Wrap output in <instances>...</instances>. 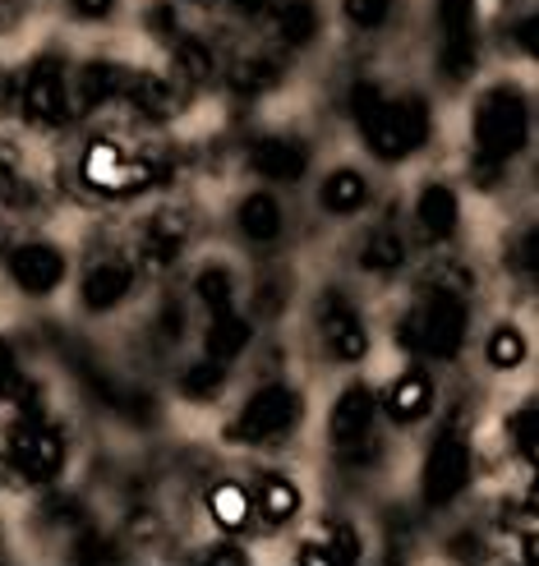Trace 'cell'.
<instances>
[{
  "instance_id": "obj_39",
  "label": "cell",
  "mask_w": 539,
  "mask_h": 566,
  "mask_svg": "<svg viewBox=\"0 0 539 566\" xmlns=\"http://www.w3.org/2000/svg\"><path fill=\"white\" fill-rule=\"evenodd\" d=\"M70 10L79 19H89V23H102V19L116 14V0H70Z\"/></svg>"
},
{
  "instance_id": "obj_14",
  "label": "cell",
  "mask_w": 539,
  "mask_h": 566,
  "mask_svg": "<svg viewBox=\"0 0 539 566\" xmlns=\"http://www.w3.org/2000/svg\"><path fill=\"white\" fill-rule=\"evenodd\" d=\"M194 249V217L185 208H157L138 221L134 231V263L144 268V276H172Z\"/></svg>"
},
{
  "instance_id": "obj_11",
  "label": "cell",
  "mask_w": 539,
  "mask_h": 566,
  "mask_svg": "<svg viewBox=\"0 0 539 566\" xmlns=\"http://www.w3.org/2000/svg\"><path fill=\"white\" fill-rule=\"evenodd\" d=\"M319 433H323V447L332 457H342V451L369 442L374 433H383V410H379V382L364 378L360 369H351L336 391L328 396V406L319 415Z\"/></svg>"
},
{
  "instance_id": "obj_31",
  "label": "cell",
  "mask_w": 539,
  "mask_h": 566,
  "mask_svg": "<svg viewBox=\"0 0 539 566\" xmlns=\"http://www.w3.org/2000/svg\"><path fill=\"white\" fill-rule=\"evenodd\" d=\"M217 74V55L204 38H176L172 42V78L180 88H198V83H208Z\"/></svg>"
},
{
  "instance_id": "obj_7",
  "label": "cell",
  "mask_w": 539,
  "mask_h": 566,
  "mask_svg": "<svg viewBox=\"0 0 539 566\" xmlns=\"http://www.w3.org/2000/svg\"><path fill=\"white\" fill-rule=\"evenodd\" d=\"M144 291V268L134 263V253L121 244L93 249L83 263L70 272V295H74V314L89 323H111Z\"/></svg>"
},
{
  "instance_id": "obj_20",
  "label": "cell",
  "mask_w": 539,
  "mask_h": 566,
  "mask_svg": "<svg viewBox=\"0 0 539 566\" xmlns=\"http://www.w3.org/2000/svg\"><path fill=\"white\" fill-rule=\"evenodd\" d=\"M231 226H236L240 244H249L253 253H268V249H277L281 240H287L291 217H287V203H281V193L272 185H253L236 198Z\"/></svg>"
},
{
  "instance_id": "obj_10",
  "label": "cell",
  "mask_w": 539,
  "mask_h": 566,
  "mask_svg": "<svg viewBox=\"0 0 539 566\" xmlns=\"http://www.w3.org/2000/svg\"><path fill=\"white\" fill-rule=\"evenodd\" d=\"M162 176H166V166L157 157L121 144V138H93L79 153V185L102 198H134L153 189Z\"/></svg>"
},
{
  "instance_id": "obj_15",
  "label": "cell",
  "mask_w": 539,
  "mask_h": 566,
  "mask_svg": "<svg viewBox=\"0 0 539 566\" xmlns=\"http://www.w3.org/2000/svg\"><path fill=\"white\" fill-rule=\"evenodd\" d=\"M245 484H249L253 525H259V534H287L304 521L309 489H304V479L291 474L287 465H259Z\"/></svg>"
},
{
  "instance_id": "obj_1",
  "label": "cell",
  "mask_w": 539,
  "mask_h": 566,
  "mask_svg": "<svg viewBox=\"0 0 539 566\" xmlns=\"http://www.w3.org/2000/svg\"><path fill=\"white\" fill-rule=\"evenodd\" d=\"M387 342L396 355L424 359L434 369H452L470 355L475 342V295L462 276H434L396 308L387 323Z\"/></svg>"
},
{
  "instance_id": "obj_40",
  "label": "cell",
  "mask_w": 539,
  "mask_h": 566,
  "mask_svg": "<svg viewBox=\"0 0 539 566\" xmlns=\"http://www.w3.org/2000/svg\"><path fill=\"white\" fill-rule=\"evenodd\" d=\"M236 14H245V19H259V14H268L272 10V0H226Z\"/></svg>"
},
{
  "instance_id": "obj_9",
  "label": "cell",
  "mask_w": 539,
  "mask_h": 566,
  "mask_svg": "<svg viewBox=\"0 0 539 566\" xmlns=\"http://www.w3.org/2000/svg\"><path fill=\"white\" fill-rule=\"evenodd\" d=\"M0 272L6 286L28 300V304H51L70 291V272H74V253L51 240V235H23L0 253Z\"/></svg>"
},
{
  "instance_id": "obj_8",
  "label": "cell",
  "mask_w": 539,
  "mask_h": 566,
  "mask_svg": "<svg viewBox=\"0 0 539 566\" xmlns=\"http://www.w3.org/2000/svg\"><path fill=\"white\" fill-rule=\"evenodd\" d=\"M309 336L319 346V359L332 369H364L374 359V323H369L364 304L346 286H323L309 304Z\"/></svg>"
},
{
  "instance_id": "obj_17",
  "label": "cell",
  "mask_w": 539,
  "mask_h": 566,
  "mask_svg": "<svg viewBox=\"0 0 539 566\" xmlns=\"http://www.w3.org/2000/svg\"><path fill=\"white\" fill-rule=\"evenodd\" d=\"M259 342H263V323L253 318L245 304H231V308H217V314H198L189 346L240 369V364L259 350Z\"/></svg>"
},
{
  "instance_id": "obj_34",
  "label": "cell",
  "mask_w": 539,
  "mask_h": 566,
  "mask_svg": "<svg viewBox=\"0 0 539 566\" xmlns=\"http://www.w3.org/2000/svg\"><path fill=\"white\" fill-rule=\"evenodd\" d=\"M438 14V42H457V38H475V0H434Z\"/></svg>"
},
{
  "instance_id": "obj_37",
  "label": "cell",
  "mask_w": 539,
  "mask_h": 566,
  "mask_svg": "<svg viewBox=\"0 0 539 566\" xmlns=\"http://www.w3.org/2000/svg\"><path fill=\"white\" fill-rule=\"evenodd\" d=\"M342 14L360 33H374V28H383L392 19V0H342Z\"/></svg>"
},
{
  "instance_id": "obj_32",
  "label": "cell",
  "mask_w": 539,
  "mask_h": 566,
  "mask_svg": "<svg viewBox=\"0 0 539 566\" xmlns=\"http://www.w3.org/2000/svg\"><path fill=\"white\" fill-rule=\"evenodd\" d=\"M319 28H323V19H319L314 0H281V6H277V38L287 42L291 51L314 42Z\"/></svg>"
},
{
  "instance_id": "obj_4",
  "label": "cell",
  "mask_w": 539,
  "mask_h": 566,
  "mask_svg": "<svg viewBox=\"0 0 539 566\" xmlns=\"http://www.w3.org/2000/svg\"><path fill=\"white\" fill-rule=\"evenodd\" d=\"M351 120L364 138V148L383 166H402L415 153L429 148L434 138V111L419 93L392 97L383 83L360 78L351 88Z\"/></svg>"
},
{
  "instance_id": "obj_22",
  "label": "cell",
  "mask_w": 539,
  "mask_h": 566,
  "mask_svg": "<svg viewBox=\"0 0 539 566\" xmlns=\"http://www.w3.org/2000/svg\"><path fill=\"white\" fill-rule=\"evenodd\" d=\"M351 259L364 281H402V272L411 268V235L396 221H374L360 231Z\"/></svg>"
},
{
  "instance_id": "obj_35",
  "label": "cell",
  "mask_w": 539,
  "mask_h": 566,
  "mask_svg": "<svg viewBox=\"0 0 539 566\" xmlns=\"http://www.w3.org/2000/svg\"><path fill=\"white\" fill-rule=\"evenodd\" d=\"M23 382H28V359H23V350L10 342V336H0V410L14 401Z\"/></svg>"
},
{
  "instance_id": "obj_16",
  "label": "cell",
  "mask_w": 539,
  "mask_h": 566,
  "mask_svg": "<svg viewBox=\"0 0 539 566\" xmlns=\"http://www.w3.org/2000/svg\"><path fill=\"white\" fill-rule=\"evenodd\" d=\"M166 391H172L176 406L208 415V410H221L236 396V369L231 364H221V359H213V355H204V350H189V355L172 359Z\"/></svg>"
},
{
  "instance_id": "obj_38",
  "label": "cell",
  "mask_w": 539,
  "mask_h": 566,
  "mask_svg": "<svg viewBox=\"0 0 539 566\" xmlns=\"http://www.w3.org/2000/svg\"><path fill=\"white\" fill-rule=\"evenodd\" d=\"M148 23H153V38H162V42H176L180 38V23H176V10L172 6H153Z\"/></svg>"
},
{
  "instance_id": "obj_29",
  "label": "cell",
  "mask_w": 539,
  "mask_h": 566,
  "mask_svg": "<svg viewBox=\"0 0 539 566\" xmlns=\"http://www.w3.org/2000/svg\"><path fill=\"white\" fill-rule=\"evenodd\" d=\"M498 438H502V451L521 470H535V461H539V406H535V391L517 396V401L502 410Z\"/></svg>"
},
{
  "instance_id": "obj_23",
  "label": "cell",
  "mask_w": 539,
  "mask_h": 566,
  "mask_svg": "<svg viewBox=\"0 0 539 566\" xmlns=\"http://www.w3.org/2000/svg\"><path fill=\"white\" fill-rule=\"evenodd\" d=\"M198 506H204V521L213 534H231V539H249L259 534L253 525V502H249V484L240 474H217L198 493Z\"/></svg>"
},
{
  "instance_id": "obj_25",
  "label": "cell",
  "mask_w": 539,
  "mask_h": 566,
  "mask_svg": "<svg viewBox=\"0 0 539 566\" xmlns=\"http://www.w3.org/2000/svg\"><path fill=\"white\" fill-rule=\"evenodd\" d=\"M245 272L231 263V259H221V253H208V259H198L189 268V281H185V295L189 304L198 308V314H217V308H231L245 300Z\"/></svg>"
},
{
  "instance_id": "obj_24",
  "label": "cell",
  "mask_w": 539,
  "mask_h": 566,
  "mask_svg": "<svg viewBox=\"0 0 539 566\" xmlns=\"http://www.w3.org/2000/svg\"><path fill=\"white\" fill-rule=\"evenodd\" d=\"M194 323H198V308L189 304V295L180 286H166L153 304H148V314H144V342L166 355V359H176L189 342H194Z\"/></svg>"
},
{
  "instance_id": "obj_13",
  "label": "cell",
  "mask_w": 539,
  "mask_h": 566,
  "mask_svg": "<svg viewBox=\"0 0 539 566\" xmlns=\"http://www.w3.org/2000/svg\"><path fill=\"white\" fill-rule=\"evenodd\" d=\"M14 111L28 129H61L70 125V65L61 55H38L33 65L19 74Z\"/></svg>"
},
{
  "instance_id": "obj_21",
  "label": "cell",
  "mask_w": 539,
  "mask_h": 566,
  "mask_svg": "<svg viewBox=\"0 0 539 566\" xmlns=\"http://www.w3.org/2000/svg\"><path fill=\"white\" fill-rule=\"evenodd\" d=\"M470 350L479 355V364H485V374H494V378H517L526 364H530L535 336H530V327H526L517 314H502V318H494L489 327L475 332Z\"/></svg>"
},
{
  "instance_id": "obj_27",
  "label": "cell",
  "mask_w": 539,
  "mask_h": 566,
  "mask_svg": "<svg viewBox=\"0 0 539 566\" xmlns=\"http://www.w3.org/2000/svg\"><path fill=\"white\" fill-rule=\"evenodd\" d=\"M180 97H185V88L172 74H162V70H125L121 102L134 111V116L162 125V120H172L180 111Z\"/></svg>"
},
{
  "instance_id": "obj_2",
  "label": "cell",
  "mask_w": 539,
  "mask_h": 566,
  "mask_svg": "<svg viewBox=\"0 0 539 566\" xmlns=\"http://www.w3.org/2000/svg\"><path fill=\"white\" fill-rule=\"evenodd\" d=\"M309 419H314L309 387L291 374H272L231 401L221 419V442L236 451H281L309 429Z\"/></svg>"
},
{
  "instance_id": "obj_19",
  "label": "cell",
  "mask_w": 539,
  "mask_h": 566,
  "mask_svg": "<svg viewBox=\"0 0 539 566\" xmlns=\"http://www.w3.org/2000/svg\"><path fill=\"white\" fill-rule=\"evenodd\" d=\"M411 226L415 235L429 244V249H447L457 244L462 226H466V203H462V189L447 185V180H424L411 198Z\"/></svg>"
},
{
  "instance_id": "obj_18",
  "label": "cell",
  "mask_w": 539,
  "mask_h": 566,
  "mask_svg": "<svg viewBox=\"0 0 539 566\" xmlns=\"http://www.w3.org/2000/svg\"><path fill=\"white\" fill-rule=\"evenodd\" d=\"M245 166L253 180H263L272 189H296L314 171V148L300 134H259V138H249Z\"/></svg>"
},
{
  "instance_id": "obj_30",
  "label": "cell",
  "mask_w": 539,
  "mask_h": 566,
  "mask_svg": "<svg viewBox=\"0 0 539 566\" xmlns=\"http://www.w3.org/2000/svg\"><path fill=\"white\" fill-rule=\"evenodd\" d=\"M309 530H314L319 539H323L332 566H360V562L369 557V530H364V521L351 516V512H328L319 525H309Z\"/></svg>"
},
{
  "instance_id": "obj_5",
  "label": "cell",
  "mask_w": 539,
  "mask_h": 566,
  "mask_svg": "<svg viewBox=\"0 0 539 566\" xmlns=\"http://www.w3.org/2000/svg\"><path fill=\"white\" fill-rule=\"evenodd\" d=\"M530 93L521 83H489L470 106V171L479 185H498V176L530 148Z\"/></svg>"
},
{
  "instance_id": "obj_3",
  "label": "cell",
  "mask_w": 539,
  "mask_h": 566,
  "mask_svg": "<svg viewBox=\"0 0 539 566\" xmlns=\"http://www.w3.org/2000/svg\"><path fill=\"white\" fill-rule=\"evenodd\" d=\"M74 465V433L55 410H10L0 419V479L23 493L65 484Z\"/></svg>"
},
{
  "instance_id": "obj_26",
  "label": "cell",
  "mask_w": 539,
  "mask_h": 566,
  "mask_svg": "<svg viewBox=\"0 0 539 566\" xmlns=\"http://www.w3.org/2000/svg\"><path fill=\"white\" fill-rule=\"evenodd\" d=\"M319 212L336 217V221H355L374 208V180H369L360 166H332V171L319 176Z\"/></svg>"
},
{
  "instance_id": "obj_36",
  "label": "cell",
  "mask_w": 539,
  "mask_h": 566,
  "mask_svg": "<svg viewBox=\"0 0 539 566\" xmlns=\"http://www.w3.org/2000/svg\"><path fill=\"white\" fill-rule=\"evenodd\" d=\"M204 566H249L253 562V548L249 539H231V534H213V539L194 553Z\"/></svg>"
},
{
  "instance_id": "obj_28",
  "label": "cell",
  "mask_w": 539,
  "mask_h": 566,
  "mask_svg": "<svg viewBox=\"0 0 539 566\" xmlns=\"http://www.w3.org/2000/svg\"><path fill=\"white\" fill-rule=\"evenodd\" d=\"M125 65L116 61H83L70 70V116H97L102 106L121 102Z\"/></svg>"
},
{
  "instance_id": "obj_6",
  "label": "cell",
  "mask_w": 539,
  "mask_h": 566,
  "mask_svg": "<svg viewBox=\"0 0 539 566\" xmlns=\"http://www.w3.org/2000/svg\"><path fill=\"white\" fill-rule=\"evenodd\" d=\"M475 484H479V447L470 423L466 415H443L415 465V497L429 516H447L475 493Z\"/></svg>"
},
{
  "instance_id": "obj_33",
  "label": "cell",
  "mask_w": 539,
  "mask_h": 566,
  "mask_svg": "<svg viewBox=\"0 0 539 566\" xmlns=\"http://www.w3.org/2000/svg\"><path fill=\"white\" fill-rule=\"evenodd\" d=\"M281 78H287L281 61H272V55H245V61L231 70V88L240 97H268L281 88Z\"/></svg>"
},
{
  "instance_id": "obj_12",
  "label": "cell",
  "mask_w": 539,
  "mask_h": 566,
  "mask_svg": "<svg viewBox=\"0 0 539 566\" xmlns=\"http://www.w3.org/2000/svg\"><path fill=\"white\" fill-rule=\"evenodd\" d=\"M379 410H383V429L392 433H415L429 429L443 410V378L434 364L406 359L402 369H392L379 382Z\"/></svg>"
}]
</instances>
